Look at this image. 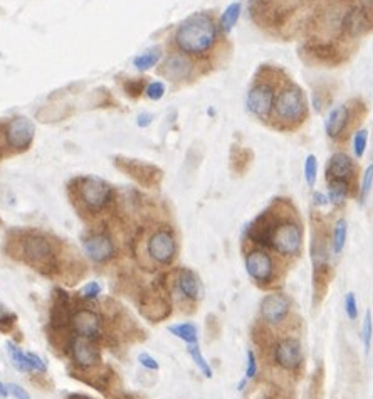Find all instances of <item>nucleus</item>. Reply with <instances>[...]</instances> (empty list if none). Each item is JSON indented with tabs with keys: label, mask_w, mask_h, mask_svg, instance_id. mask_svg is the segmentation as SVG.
Returning <instances> with one entry per match:
<instances>
[{
	"label": "nucleus",
	"mask_w": 373,
	"mask_h": 399,
	"mask_svg": "<svg viewBox=\"0 0 373 399\" xmlns=\"http://www.w3.org/2000/svg\"><path fill=\"white\" fill-rule=\"evenodd\" d=\"M219 39V25L214 17L197 12L187 17L175 32V44L187 56H205Z\"/></svg>",
	"instance_id": "nucleus-1"
},
{
	"label": "nucleus",
	"mask_w": 373,
	"mask_h": 399,
	"mask_svg": "<svg viewBox=\"0 0 373 399\" xmlns=\"http://www.w3.org/2000/svg\"><path fill=\"white\" fill-rule=\"evenodd\" d=\"M279 125L295 129L301 125L308 117V100L305 91L295 83H286L281 86L276 95V102L273 108V115Z\"/></svg>",
	"instance_id": "nucleus-2"
},
{
	"label": "nucleus",
	"mask_w": 373,
	"mask_h": 399,
	"mask_svg": "<svg viewBox=\"0 0 373 399\" xmlns=\"http://www.w3.org/2000/svg\"><path fill=\"white\" fill-rule=\"evenodd\" d=\"M269 246L284 256H295L302 246V231L298 222L291 219L276 222L273 234H271Z\"/></svg>",
	"instance_id": "nucleus-3"
},
{
	"label": "nucleus",
	"mask_w": 373,
	"mask_h": 399,
	"mask_svg": "<svg viewBox=\"0 0 373 399\" xmlns=\"http://www.w3.org/2000/svg\"><path fill=\"white\" fill-rule=\"evenodd\" d=\"M276 95H278V90H276L273 83L257 81L249 90L247 98H245V107H247L249 113H252L254 117L261 118V120H267V118H271V115H273Z\"/></svg>",
	"instance_id": "nucleus-4"
},
{
	"label": "nucleus",
	"mask_w": 373,
	"mask_h": 399,
	"mask_svg": "<svg viewBox=\"0 0 373 399\" xmlns=\"http://www.w3.org/2000/svg\"><path fill=\"white\" fill-rule=\"evenodd\" d=\"M79 197L90 210H101L111 199V187L101 179L85 177L79 182Z\"/></svg>",
	"instance_id": "nucleus-5"
},
{
	"label": "nucleus",
	"mask_w": 373,
	"mask_h": 399,
	"mask_svg": "<svg viewBox=\"0 0 373 399\" xmlns=\"http://www.w3.org/2000/svg\"><path fill=\"white\" fill-rule=\"evenodd\" d=\"M340 29L345 36L348 37H362L363 34L372 29L370 12H367L365 7L355 6L343 12L340 19Z\"/></svg>",
	"instance_id": "nucleus-6"
},
{
	"label": "nucleus",
	"mask_w": 373,
	"mask_h": 399,
	"mask_svg": "<svg viewBox=\"0 0 373 399\" xmlns=\"http://www.w3.org/2000/svg\"><path fill=\"white\" fill-rule=\"evenodd\" d=\"M148 254L160 265L172 263L175 254H177V241H175L172 232L166 230L153 232L152 238L148 239Z\"/></svg>",
	"instance_id": "nucleus-7"
},
{
	"label": "nucleus",
	"mask_w": 373,
	"mask_h": 399,
	"mask_svg": "<svg viewBox=\"0 0 373 399\" xmlns=\"http://www.w3.org/2000/svg\"><path fill=\"white\" fill-rule=\"evenodd\" d=\"M352 108L348 105H336L328 112L324 118V131H326L328 138L341 140L346 135V131L352 124Z\"/></svg>",
	"instance_id": "nucleus-8"
},
{
	"label": "nucleus",
	"mask_w": 373,
	"mask_h": 399,
	"mask_svg": "<svg viewBox=\"0 0 373 399\" xmlns=\"http://www.w3.org/2000/svg\"><path fill=\"white\" fill-rule=\"evenodd\" d=\"M245 270L259 283L271 282L274 273V263L271 254L264 249H252L245 256Z\"/></svg>",
	"instance_id": "nucleus-9"
},
{
	"label": "nucleus",
	"mask_w": 373,
	"mask_h": 399,
	"mask_svg": "<svg viewBox=\"0 0 373 399\" xmlns=\"http://www.w3.org/2000/svg\"><path fill=\"white\" fill-rule=\"evenodd\" d=\"M34 138V125L24 117L14 118L6 129L7 143L16 150H24L30 145Z\"/></svg>",
	"instance_id": "nucleus-10"
},
{
	"label": "nucleus",
	"mask_w": 373,
	"mask_h": 399,
	"mask_svg": "<svg viewBox=\"0 0 373 399\" xmlns=\"http://www.w3.org/2000/svg\"><path fill=\"white\" fill-rule=\"evenodd\" d=\"M291 309V302L283 293H269L261 302V317L267 323H279L286 318Z\"/></svg>",
	"instance_id": "nucleus-11"
},
{
	"label": "nucleus",
	"mask_w": 373,
	"mask_h": 399,
	"mask_svg": "<svg viewBox=\"0 0 373 399\" xmlns=\"http://www.w3.org/2000/svg\"><path fill=\"white\" fill-rule=\"evenodd\" d=\"M22 251H24V256L27 258L29 263L37 266L49 265L52 260V246L44 236H29L24 241Z\"/></svg>",
	"instance_id": "nucleus-12"
},
{
	"label": "nucleus",
	"mask_w": 373,
	"mask_h": 399,
	"mask_svg": "<svg viewBox=\"0 0 373 399\" xmlns=\"http://www.w3.org/2000/svg\"><path fill=\"white\" fill-rule=\"evenodd\" d=\"M274 359L283 369L293 371L300 366L302 361V349L301 344L296 339H283L276 345L274 349Z\"/></svg>",
	"instance_id": "nucleus-13"
},
{
	"label": "nucleus",
	"mask_w": 373,
	"mask_h": 399,
	"mask_svg": "<svg viewBox=\"0 0 373 399\" xmlns=\"http://www.w3.org/2000/svg\"><path fill=\"white\" fill-rule=\"evenodd\" d=\"M71 356L73 361L78 364L79 367H93L99 361V352L98 347L93 344V339H87V337L76 335L71 342Z\"/></svg>",
	"instance_id": "nucleus-14"
},
{
	"label": "nucleus",
	"mask_w": 373,
	"mask_h": 399,
	"mask_svg": "<svg viewBox=\"0 0 373 399\" xmlns=\"http://www.w3.org/2000/svg\"><path fill=\"white\" fill-rule=\"evenodd\" d=\"M355 175V162L348 153L336 152L333 153L326 165L328 181H343L350 182Z\"/></svg>",
	"instance_id": "nucleus-15"
},
{
	"label": "nucleus",
	"mask_w": 373,
	"mask_h": 399,
	"mask_svg": "<svg viewBox=\"0 0 373 399\" xmlns=\"http://www.w3.org/2000/svg\"><path fill=\"white\" fill-rule=\"evenodd\" d=\"M73 328L78 335L87 337V339H94L101 332V317L93 310H78L74 312L71 318Z\"/></svg>",
	"instance_id": "nucleus-16"
},
{
	"label": "nucleus",
	"mask_w": 373,
	"mask_h": 399,
	"mask_svg": "<svg viewBox=\"0 0 373 399\" xmlns=\"http://www.w3.org/2000/svg\"><path fill=\"white\" fill-rule=\"evenodd\" d=\"M192 69L194 64L187 54H172L165 59L161 74L172 81H183L190 78Z\"/></svg>",
	"instance_id": "nucleus-17"
},
{
	"label": "nucleus",
	"mask_w": 373,
	"mask_h": 399,
	"mask_svg": "<svg viewBox=\"0 0 373 399\" xmlns=\"http://www.w3.org/2000/svg\"><path fill=\"white\" fill-rule=\"evenodd\" d=\"M85 251L87 256L93 261L103 263L109 260L115 253V246H113V241L108 234H93L85 241Z\"/></svg>",
	"instance_id": "nucleus-18"
},
{
	"label": "nucleus",
	"mask_w": 373,
	"mask_h": 399,
	"mask_svg": "<svg viewBox=\"0 0 373 399\" xmlns=\"http://www.w3.org/2000/svg\"><path fill=\"white\" fill-rule=\"evenodd\" d=\"M177 285L183 297L190 298V300H197L200 297V282L194 271L180 270Z\"/></svg>",
	"instance_id": "nucleus-19"
},
{
	"label": "nucleus",
	"mask_w": 373,
	"mask_h": 399,
	"mask_svg": "<svg viewBox=\"0 0 373 399\" xmlns=\"http://www.w3.org/2000/svg\"><path fill=\"white\" fill-rule=\"evenodd\" d=\"M240 12H243V6H240V2L231 4V6L222 12L221 20H219V30H221L222 34H229L231 30L236 28L237 20H239V17H240Z\"/></svg>",
	"instance_id": "nucleus-20"
},
{
	"label": "nucleus",
	"mask_w": 373,
	"mask_h": 399,
	"mask_svg": "<svg viewBox=\"0 0 373 399\" xmlns=\"http://www.w3.org/2000/svg\"><path fill=\"white\" fill-rule=\"evenodd\" d=\"M348 192H350V182L343 181H330L328 184V203L331 206L345 204L346 199H348Z\"/></svg>",
	"instance_id": "nucleus-21"
},
{
	"label": "nucleus",
	"mask_w": 373,
	"mask_h": 399,
	"mask_svg": "<svg viewBox=\"0 0 373 399\" xmlns=\"http://www.w3.org/2000/svg\"><path fill=\"white\" fill-rule=\"evenodd\" d=\"M346 236H348V225H346L345 219H338L333 226V234H331V251L335 254H340L343 251L346 244Z\"/></svg>",
	"instance_id": "nucleus-22"
},
{
	"label": "nucleus",
	"mask_w": 373,
	"mask_h": 399,
	"mask_svg": "<svg viewBox=\"0 0 373 399\" xmlns=\"http://www.w3.org/2000/svg\"><path fill=\"white\" fill-rule=\"evenodd\" d=\"M169 330L172 332L175 337L182 339L183 342H187L188 345L197 344V339H199V330L194 323H177V326H170Z\"/></svg>",
	"instance_id": "nucleus-23"
},
{
	"label": "nucleus",
	"mask_w": 373,
	"mask_h": 399,
	"mask_svg": "<svg viewBox=\"0 0 373 399\" xmlns=\"http://www.w3.org/2000/svg\"><path fill=\"white\" fill-rule=\"evenodd\" d=\"M7 347H8V354H11L12 362H14V366L17 367V369H19V371H30L27 354H25L24 350L19 347V345L12 344V342H8Z\"/></svg>",
	"instance_id": "nucleus-24"
},
{
	"label": "nucleus",
	"mask_w": 373,
	"mask_h": 399,
	"mask_svg": "<svg viewBox=\"0 0 373 399\" xmlns=\"http://www.w3.org/2000/svg\"><path fill=\"white\" fill-rule=\"evenodd\" d=\"M188 354H190L192 361H194V362L197 364V366H199V369H200L202 372H204L205 378H212V369H210L209 362L205 361L204 356H202L199 345H197V344H190V345H188Z\"/></svg>",
	"instance_id": "nucleus-25"
},
{
	"label": "nucleus",
	"mask_w": 373,
	"mask_h": 399,
	"mask_svg": "<svg viewBox=\"0 0 373 399\" xmlns=\"http://www.w3.org/2000/svg\"><path fill=\"white\" fill-rule=\"evenodd\" d=\"M368 147V130L360 129L353 137V153L357 159H362L365 155Z\"/></svg>",
	"instance_id": "nucleus-26"
},
{
	"label": "nucleus",
	"mask_w": 373,
	"mask_h": 399,
	"mask_svg": "<svg viewBox=\"0 0 373 399\" xmlns=\"http://www.w3.org/2000/svg\"><path fill=\"white\" fill-rule=\"evenodd\" d=\"M316 177H318V160L313 153H310L305 160V181L310 187H314Z\"/></svg>",
	"instance_id": "nucleus-27"
},
{
	"label": "nucleus",
	"mask_w": 373,
	"mask_h": 399,
	"mask_svg": "<svg viewBox=\"0 0 373 399\" xmlns=\"http://www.w3.org/2000/svg\"><path fill=\"white\" fill-rule=\"evenodd\" d=\"M158 59H160V52L157 51H150V52H145V54L138 56V58H135V66L140 69V71H147V69H150L152 66H155L158 63Z\"/></svg>",
	"instance_id": "nucleus-28"
},
{
	"label": "nucleus",
	"mask_w": 373,
	"mask_h": 399,
	"mask_svg": "<svg viewBox=\"0 0 373 399\" xmlns=\"http://www.w3.org/2000/svg\"><path fill=\"white\" fill-rule=\"evenodd\" d=\"M372 339H373V320H372V314L367 312L365 318H363V327H362V340H363V347H365L367 354L370 352Z\"/></svg>",
	"instance_id": "nucleus-29"
},
{
	"label": "nucleus",
	"mask_w": 373,
	"mask_h": 399,
	"mask_svg": "<svg viewBox=\"0 0 373 399\" xmlns=\"http://www.w3.org/2000/svg\"><path fill=\"white\" fill-rule=\"evenodd\" d=\"M372 189H373V164L368 165L365 172H363L362 186H360V199L365 201L367 197L370 196Z\"/></svg>",
	"instance_id": "nucleus-30"
},
{
	"label": "nucleus",
	"mask_w": 373,
	"mask_h": 399,
	"mask_svg": "<svg viewBox=\"0 0 373 399\" xmlns=\"http://www.w3.org/2000/svg\"><path fill=\"white\" fill-rule=\"evenodd\" d=\"M345 312L352 320H355V318L358 317L357 297H355V293H352V292L346 293V297H345Z\"/></svg>",
	"instance_id": "nucleus-31"
},
{
	"label": "nucleus",
	"mask_w": 373,
	"mask_h": 399,
	"mask_svg": "<svg viewBox=\"0 0 373 399\" xmlns=\"http://www.w3.org/2000/svg\"><path fill=\"white\" fill-rule=\"evenodd\" d=\"M99 293H101V287L98 282H90L81 288V297L86 298V300H94V298L99 297Z\"/></svg>",
	"instance_id": "nucleus-32"
},
{
	"label": "nucleus",
	"mask_w": 373,
	"mask_h": 399,
	"mask_svg": "<svg viewBox=\"0 0 373 399\" xmlns=\"http://www.w3.org/2000/svg\"><path fill=\"white\" fill-rule=\"evenodd\" d=\"M164 93H165V85L160 81L152 83V85L147 88L148 98H152V100H160L161 96H164Z\"/></svg>",
	"instance_id": "nucleus-33"
},
{
	"label": "nucleus",
	"mask_w": 373,
	"mask_h": 399,
	"mask_svg": "<svg viewBox=\"0 0 373 399\" xmlns=\"http://www.w3.org/2000/svg\"><path fill=\"white\" fill-rule=\"evenodd\" d=\"M257 374V362L256 356H254L252 350L247 352V369H245V379H252Z\"/></svg>",
	"instance_id": "nucleus-34"
},
{
	"label": "nucleus",
	"mask_w": 373,
	"mask_h": 399,
	"mask_svg": "<svg viewBox=\"0 0 373 399\" xmlns=\"http://www.w3.org/2000/svg\"><path fill=\"white\" fill-rule=\"evenodd\" d=\"M27 359H29L30 371H39V372H44V371H46V362H44L42 359L37 356V354L27 352Z\"/></svg>",
	"instance_id": "nucleus-35"
},
{
	"label": "nucleus",
	"mask_w": 373,
	"mask_h": 399,
	"mask_svg": "<svg viewBox=\"0 0 373 399\" xmlns=\"http://www.w3.org/2000/svg\"><path fill=\"white\" fill-rule=\"evenodd\" d=\"M7 389H8V393H11L16 399H30L27 391H25L24 388H20L19 384H8Z\"/></svg>",
	"instance_id": "nucleus-36"
},
{
	"label": "nucleus",
	"mask_w": 373,
	"mask_h": 399,
	"mask_svg": "<svg viewBox=\"0 0 373 399\" xmlns=\"http://www.w3.org/2000/svg\"><path fill=\"white\" fill-rule=\"evenodd\" d=\"M138 361L142 362V366L148 367V369H153V371L158 369V362L152 356H148V354H142V356L138 357Z\"/></svg>",
	"instance_id": "nucleus-37"
},
{
	"label": "nucleus",
	"mask_w": 373,
	"mask_h": 399,
	"mask_svg": "<svg viewBox=\"0 0 373 399\" xmlns=\"http://www.w3.org/2000/svg\"><path fill=\"white\" fill-rule=\"evenodd\" d=\"M314 204L319 206V208H323V206L330 204V203H328V196L326 194H319V192H314Z\"/></svg>",
	"instance_id": "nucleus-38"
},
{
	"label": "nucleus",
	"mask_w": 373,
	"mask_h": 399,
	"mask_svg": "<svg viewBox=\"0 0 373 399\" xmlns=\"http://www.w3.org/2000/svg\"><path fill=\"white\" fill-rule=\"evenodd\" d=\"M152 121V117H148V115H140L138 117V125L140 126H147L148 124Z\"/></svg>",
	"instance_id": "nucleus-39"
},
{
	"label": "nucleus",
	"mask_w": 373,
	"mask_h": 399,
	"mask_svg": "<svg viewBox=\"0 0 373 399\" xmlns=\"http://www.w3.org/2000/svg\"><path fill=\"white\" fill-rule=\"evenodd\" d=\"M0 396H8V389L7 386L2 384V381H0Z\"/></svg>",
	"instance_id": "nucleus-40"
},
{
	"label": "nucleus",
	"mask_w": 373,
	"mask_h": 399,
	"mask_svg": "<svg viewBox=\"0 0 373 399\" xmlns=\"http://www.w3.org/2000/svg\"><path fill=\"white\" fill-rule=\"evenodd\" d=\"M71 399H90V398H82V396H73Z\"/></svg>",
	"instance_id": "nucleus-41"
}]
</instances>
